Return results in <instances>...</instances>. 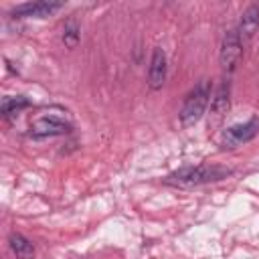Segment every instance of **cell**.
I'll return each mask as SVG.
<instances>
[{
  "label": "cell",
  "instance_id": "1",
  "mask_svg": "<svg viewBox=\"0 0 259 259\" xmlns=\"http://www.w3.org/2000/svg\"><path fill=\"white\" fill-rule=\"evenodd\" d=\"M233 170L227 166L219 164H198V166H186L180 168L164 178V184L168 186H178V188H190V186H200L208 182H219L227 176H231Z\"/></svg>",
  "mask_w": 259,
  "mask_h": 259
},
{
  "label": "cell",
  "instance_id": "2",
  "mask_svg": "<svg viewBox=\"0 0 259 259\" xmlns=\"http://www.w3.org/2000/svg\"><path fill=\"white\" fill-rule=\"evenodd\" d=\"M208 99H210V83L202 79L188 91V95L182 103V109H180V123L184 127L194 125L204 115Z\"/></svg>",
  "mask_w": 259,
  "mask_h": 259
},
{
  "label": "cell",
  "instance_id": "3",
  "mask_svg": "<svg viewBox=\"0 0 259 259\" xmlns=\"http://www.w3.org/2000/svg\"><path fill=\"white\" fill-rule=\"evenodd\" d=\"M243 55V42H241V36L237 32V28H231L225 32L223 36V42H221V67L223 71L227 73H233L237 69V63Z\"/></svg>",
  "mask_w": 259,
  "mask_h": 259
},
{
  "label": "cell",
  "instance_id": "4",
  "mask_svg": "<svg viewBox=\"0 0 259 259\" xmlns=\"http://www.w3.org/2000/svg\"><path fill=\"white\" fill-rule=\"evenodd\" d=\"M259 132V121L257 119H249L247 123H237V125H231L223 132L221 136V148L223 150H233L249 140H253Z\"/></svg>",
  "mask_w": 259,
  "mask_h": 259
},
{
  "label": "cell",
  "instance_id": "5",
  "mask_svg": "<svg viewBox=\"0 0 259 259\" xmlns=\"http://www.w3.org/2000/svg\"><path fill=\"white\" fill-rule=\"evenodd\" d=\"M69 132H71V123H67L65 119H59L55 115H42L30 123V136L34 140L49 138V136H63Z\"/></svg>",
  "mask_w": 259,
  "mask_h": 259
},
{
  "label": "cell",
  "instance_id": "6",
  "mask_svg": "<svg viewBox=\"0 0 259 259\" xmlns=\"http://www.w3.org/2000/svg\"><path fill=\"white\" fill-rule=\"evenodd\" d=\"M166 71H168L166 55H164V51L160 47H154L152 59H150V67H148V85H150V89H154V91L162 89V85L166 81Z\"/></svg>",
  "mask_w": 259,
  "mask_h": 259
},
{
  "label": "cell",
  "instance_id": "7",
  "mask_svg": "<svg viewBox=\"0 0 259 259\" xmlns=\"http://www.w3.org/2000/svg\"><path fill=\"white\" fill-rule=\"evenodd\" d=\"M63 4L61 2H47V0H38V2H24V4H18L12 14L18 16V18H24V16H36V18H45V16H51L53 12H57Z\"/></svg>",
  "mask_w": 259,
  "mask_h": 259
},
{
  "label": "cell",
  "instance_id": "8",
  "mask_svg": "<svg viewBox=\"0 0 259 259\" xmlns=\"http://www.w3.org/2000/svg\"><path fill=\"white\" fill-rule=\"evenodd\" d=\"M229 107H231V83L223 81L210 99V115L214 117V123H219L227 115Z\"/></svg>",
  "mask_w": 259,
  "mask_h": 259
},
{
  "label": "cell",
  "instance_id": "9",
  "mask_svg": "<svg viewBox=\"0 0 259 259\" xmlns=\"http://www.w3.org/2000/svg\"><path fill=\"white\" fill-rule=\"evenodd\" d=\"M259 28V6L257 4H249L241 18H239V26H237V32L241 36V42H249L253 38V34L257 32Z\"/></svg>",
  "mask_w": 259,
  "mask_h": 259
},
{
  "label": "cell",
  "instance_id": "10",
  "mask_svg": "<svg viewBox=\"0 0 259 259\" xmlns=\"http://www.w3.org/2000/svg\"><path fill=\"white\" fill-rule=\"evenodd\" d=\"M8 243L16 259H34V245L20 233H12L8 237Z\"/></svg>",
  "mask_w": 259,
  "mask_h": 259
},
{
  "label": "cell",
  "instance_id": "11",
  "mask_svg": "<svg viewBox=\"0 0 259 259\" xmlns=\"http://www.w3.org/2000/svg\"><path fill=\"white\" fill-rule=\"evenodd\" d=\"M28 105H30V101H28L26 97H22V95L4 97V99H2V117H4V119H12L20 109H24V107H28Z\"/></svg>",
  "mask_w": 259,
  "mask_h": 259
},
{
  "label": "cell",
  "instance_id": "12",
  "mask_svg": "<svg viewBox=\"0 0 259 259\" xmlns=\"http://www.w3.org/2000/svg\"><path fill=\"white\" fill-rule=\"evenodd\" d=\"M79 38H81V30H79L77 22L73 18H69L65 22V26H63V42H65V47L75 49L79 45Z\"/></svg>",
  "mask_w": 259,
  "mask_h": 259
}]
</instances>
